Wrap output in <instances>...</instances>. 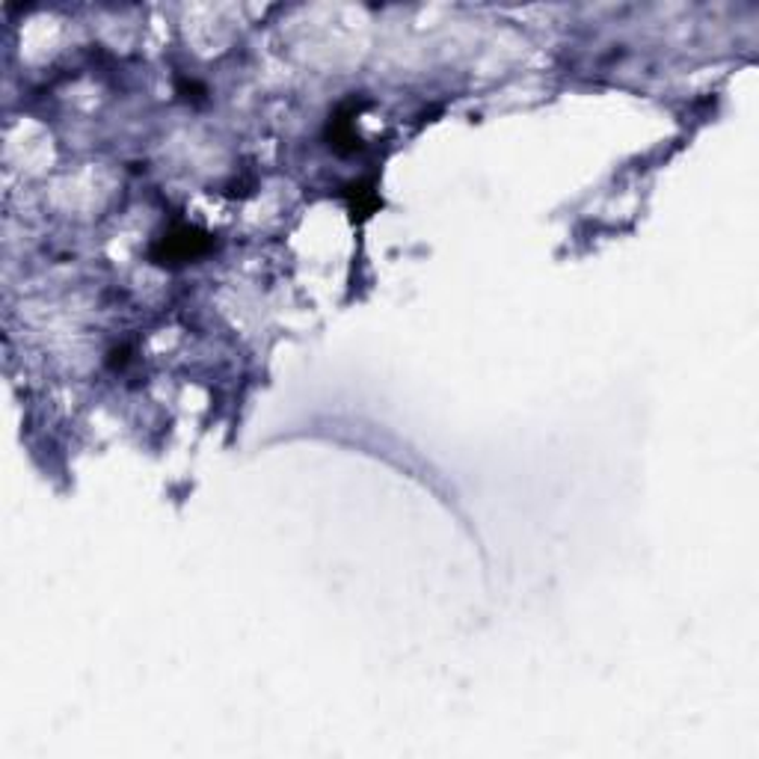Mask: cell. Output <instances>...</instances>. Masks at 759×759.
<instances>
[{
	"instance_id": "6da1fadb",
	"label": "cell",
	"mask_w": 759,
	"mask_h": 759,
	"mask_svg": "<svg viewBox=\"0 0 759 759\" xmlns=\"http://www.w3.org/2000/svg\"><path fill=\"white\" fill-rule=\"evenodd\" d=\"M208 250V238L202 235V232H196V228L190 226H178L173 228L166 238L158 240V247H154V259L161 261V264H182V261H190L196 259V256H202V252Z\"/></svg>"
}]
</instances>
